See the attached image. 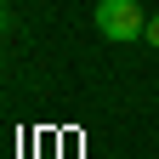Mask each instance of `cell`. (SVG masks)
Returning <instances> with one entry per match:
<instances>
[{
    "mask_svg": "<svg viewBox=\"0 0 159 159\" xmlns=\"http://www.w3.org/2000/svg\"><path fill=\"white\" fill-rule=\"evenodd\" d=\"M0 29H6V0H0Z\"/></svg>",
    "mask_w": 159,
    "mask_h": 159,
    "instance_id": "3957f363",
    "label": "cell"
},
{
    "mask_svg": "<svg viewBox=\"0 0 159 159\" xmlns=\"http://www.w3.org/2000/svg\"><path fill=\"white\" fill-rule=\"evenodd\" d=\"M142 46H153V51H159V11L148 17V29H142Z\"/></svg>",
    "mask_w": 159,
    "mask_h": 159,
    "instance_id": "7a4b0ae2",
    "label": "cell"
},
{
    "mask_svg": "<svg viewBox=\"0 0 159 159\" xmlns=\"http://www.w3.org/2000/svg\"><path fill=\"white\" fill-rule=\"evenodd\" d=\"M91 23H97V34H102V40H114V46H131V40H142L148 11H142V0H97Z\"/></svg>",
    "mask_w": 159,
    "mask_h": 159,
    "instance_id": "6da1fadb",
    "label": "cell"
}]
</instances>
